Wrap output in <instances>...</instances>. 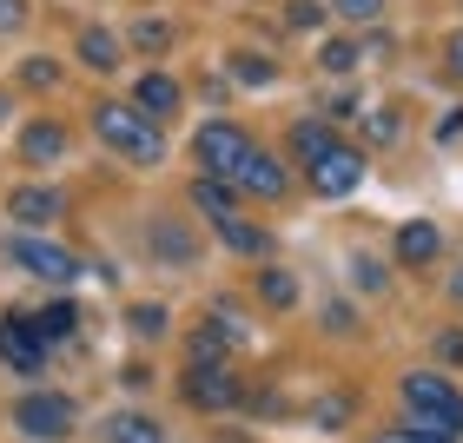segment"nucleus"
<instances>
[{"mask_svg":"<svg viewBox=\"0 0 463 443\" xmlns=\"http://www.w3.org/2000/svg\"><path fill=\"white\" fill-rule=\"evenodd\" d=\"M126 325H133L139 337H159L165 331V305H133V311H126Z\"/></svg>","mask_w":463,"mask_h":443,"instance_id":"bb28decb","label":"nucleus"},{"mask_svg":"<svg viewBox=\"0 0 463 443\" xmlns=\"http://www.w3.org/2000/svg\"><path fill=\"white\" fill-rule=\"evenodd\" d=\"M291 146H298V159L311 165V159H325L331 146H338V133H331V126H318V119H305V126H291Z\"/></svg>","mask_w":463,"mask_h":443,"instance_id":"aec40b11","label":"nucleus"},{"mask_svg":"<svg viewBox=\"0 0 463 443\" xmlns=\"http://www.w3.org/2000/svg\"><path fill=\"white\" fill-rule=\"evenodd\" d=\"M325 325L331 331H351V305H325Z\"/></svg>","mask_w":463,"mask_h":443,"instance_id":"e433bc0d","label":"nucleus"},{"mask_svg":"<svg viewBox=\"0 0 463 443\" xmlns=\"http://www.w3.org/2000/svg\"><path fill=\"white\" fill-rule=\"evenodd\" d=\"M0 357H7L14 371H40L47 364V337H40V318H0Z\"/></svg>","mask_w":463,"mask_h":443,"instance_id":"6e6552de","label":"nucleus"},{"mask_svg":"<svg viewBox=\"0 0 463 443\" xmlns=\"http://www.w3.org/2000/svg\"><path fill=\"white\" fill-rule=\"evenodd\" d=\"M377 443H463V437L430 430V424H404V430H391V437H377Z\"/></svg>","mask_w":463,"mask_h":443,"instance_id":"a878e982","label":"nucleus"},{"mask_svg":"<svg viewBox=\"0 0 463 443\" xmlns=\"http://www.w3.org/2000/svg\"><path fill=\"white\" fill-rule=\"evenodd\" d=\"M357 179H364V153H357V146H331L325 159H311V185H318L325 199L357 193Z\"/></svg>","mask_w":463,"mask_h":443,"instance_id":"0eeeda50","label":"nucleus"},{"mask_svg":"<svg viewBox=\"0 0 463 443\" xmlns=\"http://www.w3.org/2000/svg\"><path fill=\"white\" fill-rule=\"evenodd\" d=\"M107 443H165V424L146 410H113L107 417Z\"/></svg>","mask_w":463,"mask_h":443,"instance_id":"4468645a","label":"nucleus"},{"mask_svg":"<svg viewBox=\"0 0 463 443\" xmlns=\"http://www.w3.org/2000/svg\"><path fill=\"white\" fill-rule=\"evenodd\" d=\"M80 60L99 67V73H113V67H119V40H113L107 27H80Z\"/></svg>","mask_w":463,"mask_h":443,"instance_id":"a211bd4d","label":"nucleus"},{"mask_svg":"<svg viewBox=\"0 0 463 443\" xmlns=\"http://www.w3.org/2000/svg\"><path fill=\"white\" fill-rule=\"evenodd\" d=\"M225 67H232V80H239V87H271V80H279V67H271L265 53H232Z\"/></svg>","mask_w":463,"mask_h":443,"instance_id":"412c9836","label":"nucleus"},{"mask_svg":"<svg viewBox=\"0 0 463 443\" xmlns=\"http://www.w3.org/2000/svg\"><path fill=\"white\" fill-rule=\"evenodd\" d=\"M377 7H384V0H331L338 20H377Z\"/></svg>","mask_w":463,"mask_h":443,"instance_id":"7c9ffc66","label":"nucleus"},{"mask_svg":"<svg viewBox=\"0 0 463 443\" xmlns=\"http://www.w3.org/2000/svg\"><path fill=\"white\" fill-rule=\"evenodd\" d=\"M185 351H193V364H225L232 337H225V325H219V318H205L193 337H185Z\"/></svg>","mask_w":463,"mask_h":443,"instance_id":"f3484780","label":"nucleus"},{"mask_svg":"<svg viewBox=\"0 0 463 443\" xmlns=\"http://www.w3.org/2000/svg\"><path fill=\"white\" fill-rule=\"evenodd\" d=\"M444 67H450V80H463V33H450V47H444Z\"/></svg>","mask_w":463,"mask_h":443,"instance_id":"c9c22d12","label":"nucleus"},{"mask_svg":"<svg viewBox=\"0 0 463 443\" xmlns=\"http://www.w3.org/2000/svg\"><path fill=\"white\" fill-rule=\"evenodd\" d=\"M232 185H239V193H251V199H279V193H285V165L271 159V153H251L245 173L232 179Z\"/></svg>","mask_w":463,"mask_h":443,"instance_id":"9b49d317","label":"nucleus"},{"mask_svg":"<svg viewBox=\"0 0 463 443\" xmlns=\"http://www.w3.org/2000/svg\"><path fill=\"white\" fill-rule=\"evenodd\" d=\"M404 410H411V424H430V430L463 437V391L450 384V377L411 371V377H404Z\"/></svg>","mask_w":463,"mask_h":443,"instance_id":"f03ea898","label":"nucleus"},{"mask_svg":"<svg viewBox=\"0 0 463 443\" xmlns=\"http://www.w3.org/2000/svg\"><path fill=\"white\" fill-rule=\"evenodd\" d=\"M351 410H357V404H351V397L338 391V397H318V410H311V417H318V424H331V430H338V424H351Z\"/></svg>","mask_w":463,"mask_h":443,"instance_id":"cd10ccee","label":"nucleus"},{"mask_svg":"<svg viewBox=\"0 0 463 443\" xmlns=\"http://www.w3.org/2000/svg\"><path fill=\"white\" fill-rule=\"evenodd\" d=\"M133 40H139L146 53H159V47H165L173 33H165V20H139V27H133Z\"/></svg>","mask_w":463,"mask_h":443,"instance_id":"2f4dec72","label":"nucleus"},{"mask_svg":"<svg viewBox=\"0 0 463 443\" xmlns=\"http://www.w3.org/2000/svg\"><path fill=\"white\" fill-rule=\"evenodd\" d=\"M7 212L20 225H53L60 219V193H53V185H20V193L7 199Z\"/></svg>","mask_w":463,"mask_h":443,"instance_id":"f8f14e48","label":"nucleus"},{"mask_svg":"<svg viewBox=\"0 0 463 443\" xmlns=\"http://www.w3.org/2000/svg\"><path fill=\"white\" fill-rule=\"evenodd\" d=\"M219 239H225V251H239V259H265L271 251V231L251 225V219H219Z\"/></svg>","mask_w":463,"mask_h":443,"instance_id":"2eb2a0df","label":"nucleus"},{"mask_svg":"<svg viewBox=\"0 0 463 443\" xmlns=\"http://www.w3.org/2000/svg\"><path fill=\"white\" fill-rule=\"evenodd\" d=\"M73 331H80V311L67 298H53L47 311H40V337H47V344H60V337H73Z\"/></svg>","mask_w":463,"mask_h":443,"instance_id":"4be33fe9","label":"nucleus"},{"mask_svg":"<svg viewBox=\"0 0 463 443\" xmlns=\"http://www.w3.org/2000/svg\"><path fill=\"white\" fill-rule=\"evenodd\" d=\"M179 391H185V404H193V410H239L245 404V384L225 364H193L179 377Z\"/></svg>","mask_w":463,"mask_h":443,"instance_id":"423d86ee","label":"nucleus"},{"mask_svg":"<svg viewBox=\"0 0 463 443\" xmlns=\"http://www.w3.org/2000/svg\"><path fill=\"white\" fill-rule=\"evenodd\" d=\"M60 80V60H47V53H33V60H20V87H33V93H47Z\"/></svg>","mask_w":463,"mask_h":443,"instance_id":"b1692460","label":"nucleus"},{"mask_svg":"<svg viewBox=\"0 0 463 443\" xmlns=\"http://www.w3.org/2000/svg\"><path fill=\"white\" fill-rule=\"evenodd\" d=\"M20 153H27L33 165L60 159V153H67V126H60V119H27V133H20Z\"/></svg>","mask_w":463,"mask_h":443,"instance_id":"ddd939ff","label":"nucleus"},{"mask_svg":"<svg viewBox=\"0 0 463 443\" xmlns=\"http://www.w3.org/2000/svg\"><path fill=\"white\" fill-rule=\"evenodd\" d=\"M364 139L371 146H397V113H371L364 119Z\"/></svg>","mask_w":463,"mask_h":443,"instance_id":"c756f323","label":"nucleus"},{"mask_svg":"<svg viewBox=\"0 0 463 443\" xmlns=\"http://www.w3.org/2000/svg\"><path fill=\"white\" fill-rule=\"evenodd\" d=\"M93 126H99V139H107L119 159H133V165H159V159H165V126L146 119L139 107H119V99H107V107L93 113Z\"/></svg>","mask_w":463,"mask_h":443,"instance_id":"f257e3e1","label":"nucleus"},{"mask_svg":"<svg viewBox=\"0 0 463 443\" xmlns=\"http://www.w3.org/2000/svg\"><path fill=\"white\" fill-rule=\"evenodd\" d=\"M450 298H457V305H463V265H457V271H450Z\"/></svg>","mask_w":463,"mask_h":443,"instance_id":"4c0bfd02","label":"nucleus"},{"mask_svg":"<svg viewBox=\"0 0 463 443\" xmlns=\"http://www.w3.org/2000/svg\"><path fill=\"white\" fill-rule=\"evenodd\" d=\"M259 305L291 311V305H298V278H291V271H279V265H265V271H259Z\"/></svg>","mask_w":463,"mask_h":443,"instance_id":"6ab92c4d","label":"nucleus"},{"mask_svg":"<svg viewBox=\"0 0 463 443\" xmlns=\"http://www.w3.org/2000/svg\"><path fill=\"white\" fill-rule=\"evenodd\" d=\"M351 278H357V291H384V285H391V271L377 265L371 251H357V259H351Z\"/></svg>","mask_w":463,"mask_h":443,"instance_id":"393cba45","label":"nucleus"},{"mask_svg":"<svg viewBox=\"0 0 463 443\" xmlns=\"http://www.w3.org/2000/svg\"><path fill=\"white\" fill-rule=\"evenodd\" d=\"M193 205L205 219H239V185H232V179H199L193 185Z\"/></svg>","mask_w":463,"mask_h":443,"instance_id":"dca6fc26","label":"nucleus"},{"mask_svg":"<svg viewBox=\"0 0 463 443\" xmlns=\"http://www.w3.org/2000/svg\"><path fill=\"white\" fill-rule=\"evenodd\" d=\"M133 99H139V113H146V119H159V126H165V119L179 113V99H185V93H179V80H173V73H139Z\"/></svg>","mask_w":463,"mask_h":443,"instance_id":"1a4fd4ad","label":"nucleus"},{"mask_svg":"<svg viewBox=\"0 0 463 443\" xmlns=\"http://www.w3.org/2000/svg\"><path fill=\"white\" fill-rule=\"evenodd\" d=\"M20 20H27V0H0V33L20 27Z\"/></svg>","mask_w":463,"mask_h":443,"instance_id":"f704fd0d","label":"nucleus"},{"mask_svg":"<svg viewBox=\"0 0 463 443\" xmlns=\"http://www.w3.org/2000/svg\"><path fill=\"white\" fill-rule=\"evenodd\" d=\"M251 153H259V146H251L239 126H225V119L199 126V159H205V173H213V179H239Z\"/></svg>","mask_w":463,"mask_h":443,"instance_id":"39448f33","label":"nucleus"},{"mask_svg":"<svg viewBox=\"0 0 463 443\" xmlns=\"http://www.w3.org/2000/svg\"><path fill=\"white\" fill-rule=\"evenodd\" d=\"M437 357H444V364H463V331H437Z\"/></svg>","mask_w":463,"mask_h":443,"instance_id":"473e14b6","label":"nucleus"},{"mask_svg":"<svg viewBox=\"0 0 463 443\" xmlns=\"http://www.w3.org/2000/svg\"><path fill=\"white\" fill-rule=\"evenodd\" d=\"M7 259L20 271H33V278H47V285H73L80 278V259L60 239H40V231H14L7 239Z\"/></svg>","mask_w":463,"mask_h":443,"instance_id":"7ed1b4c3","label":"nucleus"},{"mask_svg":"<svg viewBox=\"0 0 463 443\" xmlns=\"http://www.w3.org/2000/svg\"><path fill=\"white\" fill-rule=\"evenodd\" d=\"M318 60H325V73H351L357 67V47H351V40H325Z\"/></svg>","mask_w":463,"mask_h":443,"instance_id":"c85d7f7f","label":"nucleus"},{"mask_svg":"<svg viewBox=\"0 0 463 443\" xmlns=\"http://www.w3.org/2000/svg\"><path fill=\"white\" fill-rule=\"evenodd\" d=\"M318 20H325L318 0H291V27H318Z\"/></svg>","mask_w":463,"mask_h":443,"instance_id":"72a5a7b5","label":"nucleus"},{"mask_svg":"<svg viewBox=\"0 0 463 443\" xmlns=\"http://www.w3.org/2000/svg\"><path fill=\"white\" fill-rule=\"evenodd\" d=\"M437 251H444V231H437L430 219H411V225H397V259H404V265H430Z\"/></svg>","mask_w":463,"mask_h":443,"instance_id":"9d476101","label":"nucleus"},{"mask_svg":"<svg viewBox=\"0 0 463 443\" xmlns=\"http://www.w3.org/2000/svg\"><path fill=\"white\" fill-rule=\"evenodd\" d=\"M153 251H159V259H179V265H185V259H193V251H199V245H193V239H185V231H179V225H153Z\"/></svg>","mask_w":463,"mask_h":443,"instance_id":"5701e85b","label":"nucleus"},{"mask_svg":"<svg viewBox=\"0 0 463 443\" xmlns=\"http://www.w3.org/2000/svg\"><path fill=\"white\" fill-rule=\"evenodd\" d=\"M14 424L27 430L33 443H60V437H73V424H80V410L67 404L60 391H27L14 404Z\"/></svg>","mask_w":463,"mask_h":443,"instance_id":"20e7f679","label":"nucleus"}]
</instances>
